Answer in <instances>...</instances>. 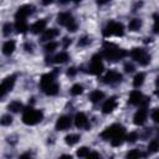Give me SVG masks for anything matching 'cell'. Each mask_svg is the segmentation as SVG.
I'll return each instance as SVG.
<instances>
[{
  "instance_id": "obj_4",
  "label": "cell",
  "mask_w": 159,
  "mask_h": 159,
  "mask_svg": "<svg viewBox=\"0 0 159 159\" xmlns=\"http://www.w3.org/2000/svg\"><path fill=\"white\" fill-rule=\"evenodd\" d=\"M123 34H124V26L117 21L108 22L106 25V27L103 29V35L106 37H108V36H123Z\"/></svg>"
},
{
  "instance_id": "obj_14",
  "label": "cell",
  "mask_w": 159,
  "mask_h": 159,
  "mask_svg": "<svg viewBox=\"0 0 159 159\" xmlns=\"http://www.w3.org/2000/svg\"><path fill=\"white\" fill-rule=\"evenodd\" d=\"M116 107H117V99H116V97H111L109 99H107V101L103 103V106H102V112H103L104 114H108V113L113 112Z\"/></svg>"
},
{
  "instance_id": "obj_41",
  "label": "cell",
  "mask_w": 159,
  "mask_h": 159,
  "mask_svg": "<svg viewBox=\"0 0 159 159\" xmlns=\"http://www.w3.org/2000/svg\"><path fill=\"white\" fill-rule=\"evenodd\" d=\"M19 159H34V158H32V155L30 153H24V154H21L19 157Z\"/></svg>"
},
{
  "instance_id": "obj_45",
  "label": "cell",
  "mask_w": 159,
  "mask_h": 159,
  "mask_svg": "<svg viewBox=\"0 0 159 159\" xmlns=\"http://www.w3.org/2000/svg\"><path fill=\"white\" fill-rule=\"evenodd\" d=\"M58 159H72V157L68 155V154H63V155H61Z\"/></svg>"
},
{
  "instance_id": "obj_32",
  "label": "cell",
  "mask_w": 159,
  "mask_h": 159,
  "mask_svg": "<svg viewBox=\"0 0 159 159\" xmlns=\"http://www.w3.org/2000/svg\"><path fill=\"white\" fill-rule=\"evenodd\" d=\"M89 153H91V152H89V148L82 147V148H80V149L77 150V157H80V158H87V155H88Z\"/></svg>"
},
{
  "instance_id": "obj_29",
  "label": "cell",
  "mask_w": 159,
  "mask_h": 159,
  "mask_svg": "<svg viewBox=\"0 0 159 159\" xmlns=\"http://www.w3.org/2000/svg\"><path fill=\"white\" fill-rule=\"evenodd\" d=\"M140 158H142V153L138 149H132L125 155V159H140Z\"/></svg>"
},
{
  "instance_id": "obj_25",
  "label": "cell",
  "mask_w": 159,
  "mask_h": 159,
  "mask_svg": "<svg viewBox=\"0 0 159 159\" xmlns=\"http://www.w3.org/2000/svg\"><path fill=\"white\" fill-rule=\"evenodd\" d=\"M67 60H68V53L65 52V51L57 53V55L53 57V62H55V63H65V62H67Z\"/></svg>"
},
{
  "instance_id": "obj_35",
  "label": "cell",
  "mask_w": 159,
  "mask_h": 159,
  "mask_svg": "<svg viewBox=\"0 0 159 159\" xmlns=\"http://www.w3.org/2000/svg\"><path fill=\"white\" fill-rule=\"evenodd\" d=\"M12 123V117L10 114H5L1 117V124L2 125H9Z\"/></svg>"
},
{
  "instance_id": "obj_9",
  "label": "cell",
  "mask_w": 159,
  "mask_h": 159,
  "mask_svg": "<svg viewBox=\"0 0 159 159\" xmlns=\"http://www.w3.org/2000/svg\"><path fill=\"white\" fill-rule=\"evenodd\" d=\"M15 80H16V76H9L1 82V84H0V96L1 97H4L9 91L12 89V87L15 84Z\"/></svg>"
},
{
  "instance_id": "obj_8",
  "label": "cell",
  "mask_w": 159,
  "mask_h": 159,
  "mask_svg": "<svg viewBox=\"0 0 159 159\" xmlns=\"http://www.w3.org/2000/svg\"><path fill=\"white\" fill-rule=\"evenodd\" d=\"M149 102V99L147 97H144L139 91H132L129 94V103L134 104V106H140V104H147Z\"/></svg>"
},
{
  "instance_id": "obj_40",
  "label": "cell",
  "mask_w": 159,
  "mask_h": 159,
  "mask_svg": "<svg viewBox=\"0 0 159 159\" xmlns=\"http://www.w3.org/2000/svg\"><path fill=\"white\" fill-rule=\"evenodd\" d=\"M86 159H101V157H99L98 153H96V152H91V153L87 155Z\"/></svg>"
},
{
  "instance_id": "obj_12",
  "label": "cell",
  "mask_w": 159,
  "mask_h": 159,
  "mask_svg": "<svg viewBox=\"0 0 159 159\" xmlns=\"http://www.w3.org/2000/svg\"><path fill=\"white\" fill-rule=\"evenodd\" d=\"M71 124H72L71 117H68V116H61L57 119V122H56V129L57 130H66V129H68L71 127Z\"/></svg>"
},
{
  "instance_id": "obj_34",
  "label": "cell",
  "mask_w": 159,
  "mask_h": 159,
  "mask_svg": "<svg viewBox=\"0 0 159 159\" xmlns=\"http://www.w3.org/2000/svg\"><path fill=\"white\" fill-rule=\"evenodd\" d=\"M154 19V26H153V31L155 34H159V14H154L153 15Z\"/></svg>"
},
{
  "instance_id": "obj_44",
  "label": "cell",
  "mask_w": 159,
  "mask_h": 159,
  "mask_svg": "<svg viewBox=\"0 0 159 159\" xmlns=\"http://www.w3.org/2000/svg\"><path fill=\"white\" fill-rule=\"evenodd\" d=\"M68 45H71V39L65 37V39H63V46H65V47H67Z\"/></svg>"
},
{
  "instance_id": "obj_42",
  "label": "cell",
  "mask_w": 159,
  "mask_h": 159,
  "mask_svg": "<svg viewBox=\"0 0 159 159\" xmlns=\"http://www.w3.org/2000/svg\"><path fill=\"white\" fill-rule=\"evenodd\" d=\"M76 72H77V71H76V68H75V67H70V68H68V71H67V75H68V76H75V75H76Z\"/></svg>"
},
{
  "instance_id": "obj_26",
  "label": "cell",
  "mask_w": 159,
  "mask_h": 159,
  "mask_svg": "<svg viewBox=\"0 0 159 159\" xmlns=\"http://www.w3.org/2000/svg\"><path fill=\"white\" fill-rule=\"evenodd\" d=\"M159 150V139H153L149 144H148V153L149 154H154Z\"/></svg>"
},
{
  "instance_id": "obj_22",
  "label": "cell",
  "mask_w": 159,
  "mask_h": 159,
  "mask_svg": "<svg viewBox=\"0 0 159 159\" xmlns=\"http://www.w3.org/2000/svg\"><path fill=\"white\" fill-rule=\"evenodd\" d=\"M42 91H43L47 96H55V94L58 93V84H57L56 82H53V83H51L50 86H47L46 88H43Z\"/></svg>"
},
{
  "instance_id": "obj_20",
  "label": "cell",
  "mask_w": 159,
  "mask_h": 159,
  "mask_svg": "<svg viewBox=\"0 0 159 159\" xmlns=\"http://www.w3.org/2000/svg\"><path fill=\"white\" fill-rule=\"evenodd\" d=\"M15 29L19 34H25L29 29V26L26 24V20H16L15 21Z\"/></svg>"
},
{
  "instance_id": "obj_48",
  "label": "cell",
  "mask_w": 159,
  "mask_h": 159,
  "mask_svg": "<svg viewBox=\"0 0 159 159\" xmlns=\"http://www.w3.org/2000/svg\"><path fill=\"white\" fill-rule=\"evenodd\" d=\"M158 135H159V130H158Z\"/></svg>"
},
{
  "instance_id": "obj_2",
  "label": "cell",
  "mask_w": 159,
  "mask_h": 159,
  "mask_svg": "<svg viewBox=\"0 0 159 159\" xmlns=\"http://www.w3.org/2000/svg\"><path fill=\"white\" fill-rule=\"evenodd\" d=\"M42 112L41 111H37V109H34L32 107H27L24 109V113H22V122L27 125H35L37 124L39 122L42 120Z\"/></svg>"
},
{
  "instance_id": "obj_23",
  "label": "cell",
  "mask_w": 159,
  "mask_h": 159,
  "mask_svg": "<svg viewBox=\"0 0 159 159\" xmlns=\"http://www.w3.org/2000/svg\"><path fill=\"white\" fill-rule=\"evenodd\" d=\"M140 27H142V20L140 19H133L128 24L129 31H138Z\"/></svg>"
},
{
  "instance_id": "obj_46",
  "label": "cell",
  "mask_w": 159,
  "mask_h": 159,
  "mask_svg": "<svg viewBox=\"0 0 159 159\" xmlns=\"http://www.w3.org/2000/svg\"><path fill=\"white\" fill-rule=\"evenodd\" d=\"M155 84H157V87H159V76L157 77V81H155Z\"/></svg>"
},
{
  "instance_id": "obj_21",
  "label": "cell",
  "mask_w": 159,
  "mask_h": 159,
  "mask_svg": "<svg viewBox=\"0 0 159 159\" xmlns=\"http://www.w3.org/2000/svg\"><path fill=\"white\" fill-rule=\"evenodd\" d=\"M103 97H104V93H103L102 91H99V89H96V91L91 92V94H89V101H91L92 103H98L101 99H103Z\"/></svg>"
},
{
  "instance_id": "obj_15",
  "label": "cell",
  "mask_w": 159,
  "mask_h": 159,
  "mask_svg": "<svg viewBox=\"0 0 159 159\" xmlns=\"http://www.w3.org/2000/svg\"><path fill=\"white\" fill-rule=\"evenodd\" d=\"M75 124L77 128H87L88 127V119H87L86 114L82 112L77 113L75 117Z\"/></svg>"
},
{
  "instance_id": "obj_19",
  "label": "cell",
  "mask_w": 159,
  "mask_h": 159,
  "mask_svg": "<svg viewBox=\"0 0 159 159\" xmlns=\"http://www.w3.org/2000/svg\"><path fill=\"white\" fill-rule=\"evenodd\" d=\"M14 51H15V41L9 40V41L4 42V45H2V53H4V55L10 56Z\"/></svg>"
},
{
  "instance_id": "obj_37",
  "label": "cell",
  "mask_w": 159,
  "mask_h": 159,
  "mask_svg": "<svg viewBox=\"0 0 159 159\" xmlns=\"http://www.w3.org/2000/svg\"><path fill=\"white\" fill-rule=\"evenodd\" d=\"M89 42H91L89 37H87V36H83V37H81V39H80V41H78V45H80V46H87V45H89Z\"/></svg>"
},
{
  "instance_id": "obj_1",
  "label": "cell",
  "mask_w": 159,
  "mask_h": 159,
  "mask_svg": "<svg viewBox=\"0 0 159 159\" xmlns=\"http://www.w3.org/2000/svg\"><path fill=\"white\" fill-rule=\"evenodd\" d=\"M128 53L127 51L119 48L117 45L112 43V42H104L103 45V51H102V56L108 60V61H118L122 60L123 57H125Z\"/></svg>"
},
{
  "instance_id": "obj_18",
  "label": "cell",
  "mask_w": 159,
  "mask_h": 159,
  "mask_svg": "<svg viewBox=\"0 0 159 159\" xmlns=\"http://www.w3.org/2000/svg\"><path fill=\"white\" fill-rule=\"evenodd\" d=\"M55 82V73H46L41 77V81H40V86L41 88H46L47 86H50L51 83Z\"/></svg>"
},
{
  "instance_id": "obj_13",
  "label": "cell",
  "mask_w": 159,
  "mask_h": 159,
  "mask_svg": "<svg viewBox=\"0 0 159 159\" xmlns=\"http://www.w3.org/2000/svg\"><path fill=\"white\" fill-rule=\"evenodd\" d=\"M145 120H147V109H145V107H143L135 112V114L133 117V122L137 125H143L145 123Z\"/></svg>"
},
{
  "instance_id": "obj_30",
  "label": "cell",
  "mask_w": 159,
  "mask_h": 159,
  "mask_svg": "<svg viewBox=\"0 0 159 159\" xmlns=\"http://www.w3.org/2000/svg\"><path fill=\"white\" fill-rule=\"evenodd\" d=\"M71 94L72 96H78V94H81L82 92H83V87L80 84V83H76V84H73L72 87H71Z\"/></svg>"
},
{
  "instance_id": "obj_39",
  "label": "cell",
  "mask_w": 159,
  "mask_h": 159,
  "mask_svg": "<svg viewBox=\"0 0 159 159\" xmlns=\"http://www.w3.org/2000/svg\"><path fill=\"white\" fill-rule=\"evenodd\" d=\"M124 70H125V72H127V73H130V72H133V71H134V66H133L132 63L127 62V63L124 65Z\"/></svg>"
},
{
  "instance_id": "obj_7",
  "label": "cell",
  "mask_w": 159,
  "mask_h": 159,
  "mask_svg": "<svg viewBox=\"0 0 159 159\" xmlns=\"http://www.w3.org/2000/svg\"><path fill=\"white\" fill-rule=\"evenodd\" d=\"M104 70L103 62H102V56L101 55H93L91 58V62L88 65V72L92 75H101Z\"/></svg>"
},
{
  "instance_id": "obj_5",
  "label": "cell",
  "mask_w": 159,
  "mask_h": 159,
  "mask_svg": "<svg viewBox=\"0 0 159 159\" xmlns=\"http://www.w3.org/2000/svg\"><path fill=\"white\" fill-rule=\"evenodd\" d=\"M57 22L62 26H66L68 31L75 32L77 30V22L70 12H61L57 15Z\"/></svg>"
},
{
  "instance_id": "obj_38",
  "label": "cell",
  "mask_w": 159,
  "mask_h": 159,
  "mask_svg": "<svg viewBox=\"0 0 159 159\" xmlns=\"http://www.w3.org/2000/svg\"><path fill=\"white\" fill-rule=\"evenodd\" d=\"M152 119L155 122V123H159V108H155L152 113Z\"/></svg>"
},
{
  "instance_id": "obj_17",
  "label": "cell",
  "mask_w": 159,
  "mask_h": 159,
  "mask_svg": "<svg viewBox=\"0 0 159 159\" xmlns=\"http://www.w3.org/2000/svg\"><path fill=\"white\" fill-rule=\"evenodd\" d=\"M57 35H58V31H57L56 29H48V30H46V31L42 34L41 41H42V42H51V40H53Z\"/></svg>"
},
{
  "instance_id": "obj_36",
  "label": "cell",
  "mask_w": 159,
  "mask_h": 159,
  "mask_svg": "<svg viewBox=\"0 0 159 159\" xmlns=\"http://www.w3.org/2000/svg\"><path fill=\"white\" fill-rule=\"evenodd\" d=\"M125 139H127L129 143H134V142L138 139V134H137L135 132H132V133H129V134L125 137Z\"/></svg>"
},
{
  "instance_id": "obj_31",
  "label": "cell",
  "mask_w": 159,
  "mask_h": 159,
  "mask_svg": "<svg viewBox=\"0 0 159 159\" xmlns=\"http://www.w3.org/2000/svg\"><path fill=\"white\" fill-rule=\"evenodd\" d=\"M57 46H58V43L55 42V41L47 42V43L45 45V51H46V52H53V51L57 48Z\"/></svg>"
},
{
  "instance_id": "obj_6",
  "label": "cell",
  "mask_w": 159,
  "mask_h": 159,
  "mask_svg": "<svg viewBox=\"0 0 159 159\" xmlns=\"http://www.w3.org/2000/svg\"><path fill=\"white\" fill-rule=\"evenodd\" d=\"M130 57L133 58V60H135L137 62H139V65H142V66H147L149 62H150V56L147 53V51L145 50H143V48H139V47H135V48H133L132 51H130Z\"/></svg>"
},
{
  "instance_id": "obj_16",
  "label": "cell",
  "mask_w": 159,
  "mask_h": 159,
  "mask_svg": "<svg viewBox=\"0 0 159 159\" xmlns=\"http://www.w3.org/2000/svg\"><path fill=\"white\" fill-rule=\"evenodd\" d=\"M46 20H39V21H36V22H34L32 25H31V27H30V30H31V32L32 34H41V32H45L46 30Z\"/></svg>"
},
{
  "instance_id": "obj_11",
  "label": "cell",
  "mask_w": 159,
  "mask_h": 159,
  "mask_svg": "<svg viewBox=\"0 0 159 159\" xmlns=\"http://www.w3.org/2000/svg\"><path fill=\"white\" fill-rule=\"evenodd\" d=\"M122 81V75L117 71H108L104 76H103V82L107 83V84H113V83H118Z\"/></svg>"
},
{
  "instance_id": "obj_3",
  "label": "cell",
  "mask_w": 159,
  "mask_h": 159,
  "mask_svg": "<svg viewBox=\"0 0 159 159\" xmlns=\"http://www.w3.org/2000/svg\"><path fill=\"white\" fill-rule=\"evenodd\" d=\"M124 134H125V129L122 124H112L111 127H107L101 133V137L104 140H112V139H116V138L124 137Z\"/></svg>"
},
{
  "instance_id": "obj_28",
  "label": "cell",
  "mask_w": 159,
  "mask_h": 159,
  "mask_svg": "<svg viewBox=\"0 0 159 159\" xmlns=\"http://www.w3.org/2000/svg\"><path fill=\"white\" fill-rule=\"evenodd\" d=\"M78 140H80V135H78V134H68V135H66V138H65V142H66L68 145H73V144H76Z\"/></svg>"
},
{
  "instance_id": "obj_10",
  "label": "cell",
  "mask_w": 159,
  "mask_h": 159,
  "mask_svg": "<svg viewBox=\"0 0 159 159\" xmlns=\"http://www.w3.org/2000/svg\"><path fill=\"white\" fill-rule=\"evenodd\" d=\"M34 10H35V7L32 5H29V4L22 5L17 9V11L15 14V19L16 20H25L29 15H31L34 12Z\"/></svg>"
},
{
  "instance_id": "obj_33",
  "label": "cell",
  "mask_w": 159,
  "mask_h": 159,
  "mask_svg": "<svg viewBox=\"0 0 159 159\" xmlns=\"http://www.w3.org/2000/svg\"><path fill=\"white\" fill-rule=\"evenodd\" d=\"M11 31H12V25L10 22H5L4 26H2V34L5 36H9L11 34Z\"/></svg>"
},
{
  "instance_id": "obj_47",
  "label": "cell",
  "mask_w": 159,
  "mask_h": 159,
  "mask_svg": "<svg viewBox=\"0 0 159 159\" xmlns=\"http://www.w3.org/2000/svg\"><path fill=\"white\" fill-rule=\"evenodd\" d=\"M157 96H158V98H159V89L157 91Z\"/></svg>"
},
{
  "instance_id": "obj_43",
  "label": "cell",
  "mask_w": 159,
  "mask_h": 159,
  "mask_svg": "<svg viewBox=\"0 0 159 159\" xmlns=\"http://www.w3.org/2000/svg\"><path fill=\"white\" fill-rule=\"evenodd\" d=\"M32 48H34V47H32V45H31V43H29V42H27V43H25V50H26L27 52H32Z\"/></svg>"
},
{
  "instance_id": "obj_24",
  "label": "cell",
  "mask_w": 159,
  "mask_h": 159,
  "mask_svg": "<svg viewBox=\"0 0 159 159\" xmlns=\"http://www.w3.org/2000/svg\"><path fill=\"white\" fill-rule=\"evenodd\" d=\"M144 80H145V75L143 73V72H139V73H137L135 76H134V78H133V86L134 87H140L143 83H144Z\"/></svg>"
},
{
  "instance_id": "obj_27",
  "label": "cell",
  "mask_w": 159,
  "mask_h": 159,
  "mask_svg": "<svg viewBox=\"0 0 159 159\" xmlns=\"http://www.w3.org/2000/svg\"><path fill=\"white\" fill-rule=\"evenodd\" d=\"M9 111H11V112H14V113H17V112L22 111V104H21V102H19V101L11 102V103L9 104Z\"/></svg>"
}]
</instances>
